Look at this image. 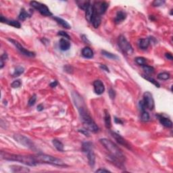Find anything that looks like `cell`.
I'll list each match as a JSON object with an SVG mask.
<instances>
[{"label": "cell", "instance_id": "obj_1", "mask_svg": "<svg viewBox=\"0 0 173 173\" xmlns=\"http://www.w3.org/2000/svg\"><path fill=\"white\" fill-rule=\"evenodd\" d=\"M72 96L75 106L80 114L81 120H82L85 129L88 131L97 133L99 131L98 126L93 120V118L91 117V116L89 115L86 105H85L82 97L76 92L72 93Z\"/></svg>", "mask_w": 173, "mask_h": 173}, {"label": "cell", "instance_id": "obj_2", "mask_svg": "<svg viewBox=\"0 0 173 173\" xmlns=\"http://www.w3.org/2000/svg\"><path fill=\"white\" fill-rule=\"evenodd\" d=\"M99 142L109 152L111 159L115 160L122 164L125 161V156L122 154V151L112 141H110V139L103 138L99 139Z\"/></svg>", "mask_w": 173, "mask_h": 173}, {"label": "cell", "instance_id": "obj_3", "mask_svg": "<svg viewBox=\"0 0 173 173\" xmlns=\"http://www.w3.org/2000/svg\"><path fill=\"white\" fill-rule=\"evenodd\" d=\"M1 157L3 160H9V161L18 162L25 164V165L30 166H35L38 164L36 158H35V156H33L18 155V154H9L1 151Z\"/></svg>", "mask_w": 173, "mask_h": 173}, {"label": "cell", "instance_id": "obj_4", "mask_svg": "<svg viewBox=\"0 0 173 173\" xmlns=\"http://www.w3.org/2000/svg\"><path fill=\"white\" fill-rule=\"evenodd\" d=\"M37 161L38 163H45L49 164L51 165H55L58 166H66V165L64 163V162L62 160L53 157L52 156L46 155V154H39L35 156Z\"/></svg>", "mask_w": 173, "mask_h": 173}, {"label": "cell", "instance_id": "obj_5", "mask_svg": "<svg viewBox=\"0 0 173 173\" xmlns=\"http://www.w3.org/2000/svg\"><path fill=\"white\" fill-rule=\"evenodd\" d=\"M83 151L87 154L89 165L93 166L95 163V156L93 150V144L91 142H85L83 143Z\"/></svg>", "mask_w": 173, "mask_h": 173}, {"label": "cell", "instance_id": "obj_6", "mask_svg": "<svg viewBox=\"0 0 173 173\" xmlns=\"http://www.w3.org/2000/svg\"><path fill=\"white\" fill-rule=\"evenodd\" d=\"M118 45L120 49L127 55H132L133 53V47L123 35H120L118 37Z\"/></svg>", "mask_w": 173, "mask_h": 173}, {"label": "cell", "instance_id": "obj_7", "mask_svg": "<svg viewBox=\"0 0 173 173\" xmlns=\"http://www.w3.org/2000/svg\"><path fill=\"white\" fill-rule=\"evenodd\" d=\"M30 5L32 6L33 8L38 10L39 13L42 14L43 16H50L52 15L51 12H50V10L47 6L45 4H43L40 3V2H37L35 1H33L30 2Z\"/></svg>", "mask_w": 173, "mask_h": 173}, {"label": "cell", "instance_id": "obj_8", "mask_svg": "<svg viewBox=\"0 0 173 173\" xmlns=\"http://www.w3.org/2000/svg\"><path fill=\"white\" fill-rule=\"evenodd\" d=\"M14 140L17 141L18 143H19L20 144H21L24 146L28 147V148H33L34 147V144L31 141V139L27 138L26 137L22 135H14Z\"/></svg>", "mask_w": 173, "mask_h": 173}, {"label": "cell", "instance_id": "obj_9", "mask_svg": "<svg viewBox=\"0 0 173 173\" xmlns=\"http://www.w3.org/2000/svg\"><path fill=\"white\" fill-rule=\"evenodd\" d=\"M93 6L95 13L101 16L102 14H105L109 6L106 1H95L93 4Z\"/></svg>", "mask_w": 173, "mask_h": 173}, {"label": "cell", "instance_id": "obj_10", "mask_svg": "<svg viewBox=\"0 0 173 173\" xmlns=\"http://www.w3.org/2000/svg\"><path fill=\"white\" fill-rule=\"evenodd\" d=\"M143 103H144L145 108H147L150 110H152L154 108L155 104H154V100L152 96V94L149 91H146L143 94Z\"/></svg>", "mask_w": 173, "mask_h": 173}, {"label": "cell", "instance_id": "obj_11", "mask_svg": "<svg viewBox=\"0 0 173 173\" xmlns=\"http://www.w3.org/2000/svg\"><path fill=\"white\" fill-rule=\"evenodd\" d=\"M8 41H10L12 44L15 45L16 48L19 50V51L21 52L23 55L28 56V57H35V53H34V52L28 51V50L25 49L24 47L22 46V45L20 44L19 42H18V41L14 40V39H8Z\"/></svg>", "mask_w": 173, "mask_h": 173}, {"label": "cell", "instance_id": "obj_12", "mask_svg": "<svg viewBox=\"0 0 173 173\" xmlns=\"http://www.w3.org/2000/svg\"><path fill=\"white\" fill-rule=\"evenodd\" d=\"M111 135L120 145H122V146L126 147L127 149H131V146H130V145H129V143L127 142L126 140H125V139L121 136V135L118 134V133H116L115 132H111Z\"/></svg>", "mask_w": 173, "mask_h": 173}, {"label": "cell", "instance_id": "obj_13", "mask_svg": "<svg viewBox=\"0 0 173 173\" xmlns=\"http://www.w3.org/2000/svg\"><path fill=\"white\" fill-rule=\"evenodd\" d=\"M94 91L97 95H101L105 91V87L103 82L100 80H96L93 82Z\"/></svg>", "mask_w": 173, "mask_h": 173}, {"label": "cell", "instance_id": "obj_14", "mask_svg": "<svg viewBox=\"0 0 173 173\" xmlns=\"http://www.w3.org/2000/svg\"><path fill=\"white\" fill-rule=\"evenodd\" d=\"M0 20H1V22L2 23H6L8 25H10V26H12L14 27H15V28H20V26H21V24L19 22L16 21V20H8L6 19L3 17V16H1V17H0Z\"/></svg>", "mask_w": 173, "mask_h": 173}, {"label": "cell", "instance_id": "obj_15", "mask_svg": "<svg viewBox=\"0 0 173 173\" xmlns=\"http://www.w3.org/2000/svg\"><path fill=\"white\" fill-rule=\"evenodd\" d=\"M158 117L159 118V120L163 126L167 128H171L172 126V122L169 118L165 117L163 115H158Z\"/></svg>", "mask_w": 173, "mask_h": 173}, {"label": "cell", "instance_id": "obj_16", "mask_svg": "<svg viewBox=\"0 0 173 173\" xmlns=\"http://www.w3.org/2000/svg\"><path fill=\"white\" fill-rule=\"evenodd\" d=\"M126 14L122 10H120L117 12L115 18H114V22L116 24H119L122 22L123 20L126 19Z\"/></svg>", "mask_w": 173, "mask_h": 173}, {"label": "cell", "instance_id": "obj_17", "mask_svg": "<svg viewBox=\"0 0 173 173\" xmlns=\"http://www.w3.org/2000/svg\"><path fill=\"white\" fill-rule=\"evenodd\" d=\"M101 16L99 15V14H96L94 12V14H93V18H92V19H91V23L93 24V26H94V28H98L100 24H101Z\"/></svg>", "mask_w": 173, "mask_h": 173}, {"label": "cell", "instance_id": "obj_18", "mask_svg": "<svg viewBox=\"0 0 173 173\" xmlns=\"http://www.w3.org/2000/svg\"><path fill=\"white\" fill-rule=\"evenodd\" d=\"M59 45H60V48L62 51H67V50L69 49L70 47V43L69 41L64 38H62L60 40Z\"/></svg>", "mask_w": 173, "mask_h": 173}, {"label": "cell", "instance_id": "obj_19", "mask_svg": "<svg viewBox=\"0 0 173 173\" xmlns=\"http://www.w3.org/2000/svg\"><path fill=\"white\" fill-rule=\"evenodd\" d=\"M93 14H94V10H93V4L91 3V5L89 6L86 11H85V18L89 22H91Z\"/></svg>", "mask_w": 173, "mask_h": 173}, {"label": "cell", "instance_id": "obj_20", "mask_svg": "<svg viewBox=\"0 0 173 173\" xmlns=\"http://www.w3.org/2000/svg\"><path fill=\"white\" fill-rule=\"evenodd\" d=\"M10 168L13 172H28L30 171L28 168L17 165H12L10 166Z\"/></svg>", "mask_w": 173, "mask_h": 173}, {"label": "cell", "instance_id": "obj_21", "mask_svg": "<svg viewBox=\"0 0 173 173\" xmlns=\"http://www.w3.org/2000/svg\"><path fill=\"white\" fill-rule=\"evenodd\" d=\"M82 56L85 58H92L93 57V51L90 47H85L82 50Z\"/></svg>", "mask_w": 173, "mask_h": 173}, {"label": "cell", "instance_id": "obj_22", "mask_svg": "<svg viewBox=\"0 0 173 173\" xmlns=\"http://www.w3.org/2000/svg\"><path fill=\"white\" fill-rule=\"evenodd\" d=\"M76 3L81 10H85V11H86L87 8H89V6L91 5V1H84V0H79V1H76Z\"/></svg>", "mask_w": 173, "mask_h": 173}, {"label": "cell", "instance_id": "obj_23", "mask_svg": "<svg viewBox=\"0 0 173 173\" xmlns=\"http://www.w3.org/2000/svg\"><path fill=\"white\" fill-rule=\"evenodd\" d=\"M53 19L55 20L60 25H61V26L63 27V28H65L66 29L71 28V26H70V25L68 24V22L66 21V20L62 19V18H59V17H56V16H54Z\"/></svg>", "mask_w": 173, "mask_h": 173}, {"label": "cell", "instance_id": "obj_24", "mask_svg": "<svg viewBox=\"0 0 173 173\" xmlns=\"http://www.w3.org/2000/svg\"><path fill=\"white\" fill-rule=\"evenodd\" d=\"M150 44V39H141L139 41V46L141 49H146L149 47Z\"/></svg>", "mask_w": 173, "mask_h": 173}, {"label": "cell", "instance_id": "obj_25", "mask_svg": "<svg viewBox=\"0 0 173 173\" xmlns=\"http://www.w3.org/2000/svg\"><path fill=\"white\" fill-rule=\"evenodd\" d=\"M104 122H105L106 127L108 129H110L112 126L111 122V117H110V113L107 110H105V116H104Z\"/></svg>", "mask_w": 173, "mask_h": 173}, {"label": "cell", "instance_id": "obj_26", "mask_svg": "<svg viewBox=\"0 0 173 173\" xmlns=\"http://www.w3.org/2000/svg\"><path fill=\"white\" fill-rule=\"evenodd\" d=\"M52 143H53V146L56 147V149L59 151H64V145L61 141L57 139H53L52 141Z\"/></svg>", "mask_w": 173, "mask_h": 173}, {"label": "cell", "instance_id": "obj_27", "mask_svg": "<svg viewBox=\"0 0 173 173\" xmlns=\"http://www.w3.org/2000/svg\"><path fill=\"white\" fill-rule=\"evenodd\" d=\"M142 77L143 79H145V80L148 81L149 82L151 83L152 84L155 85L156 87H158V88L160 87V85L159 84V83L157 82V81H156L154 79L152 78V77L149 76H148V75H146V74H142Z\"/></svg>", "mask_w": 173, "mask_h": 173}, {"label": "cell", "instance_id": "obj_28", "mask_svg": "<svg viewBox=\"0 0 173 173\" xmlns=\"http://www.w3.org/2000/svg\"><path fill=\"white\" fill-rule=\"evenodd\" d=\"M28 17H31L30 14H29L28 12L24 9V8H22L19 14V17H18L19 18V19L20 20H25Z\"/></svg>", "mask_w": 173, "mask_h": 173}, {"label": "cell", "instance_id": "obj_29", "mask_svg": "<svg viewBox=\"0 0 173 173\" xmlns=\"http://www.w3.org/2000/svg\"><path fill=\"white\" fill-rule=\"evenodd\" d=\"M170 74L167 72H161V73L158 74V78L162 81L168 80V79H170Z\"/></svg>", "mask_w": 173, "mask_h": 173}, {"label": "cell", "instance_id": "obj_30", "mask_svg": "<svg viewBox=\"0 0 173 173\" xmlns=\"http://www.w3.org/2000/svg\"><path fill=\"white\" fill-rule=\"evenodd\" d=\"M101 53L102 55L106 56V58H110V59H113V60H116L118 59V56H116L115 54H113L112 53H110V52H108L106 51H104V50H103V51H101Z\"/></svg>", "mask_w": 173, "mask_h": 173}, {"label": "cell", "instance_id": "obj_31", "mask_svg": "<svg viewBox=\"0 0 173 173\" xmlns=\"http://www.w3.org/2000/svg\"><path fill=\"white\" fill-rule=\"evenodd\" d=\"M24 72V69L23 67H22V66H18V67L16 68L15 70H14L13 73V76L16 77V76H20V75L22 74Z\"/></svg>", "mask_w": 173, "mask_h": 173}, {"label": "cell", "instance_id": "obj_32", "mask_svg": "<svg viewBox=\"0 0 173 173\" xmlns=\"http://www.w3.org/2000/svg\"><path fill=\"white\" fill-rule=\"evenodd\" d=\"M143 69L144 70L146 74H151L154 72V68L152 66H147V65H143L142 66Z\"/></svg>", "mask_w": 173, "mask_h": 173}, {"label": "cell", "instance_id": "obj_33", "mask_svg": "<svg viewBox=\"0 0 173 173\" xmlns=\"http://www.w3.org/2000/svg\"><path fill=\"white\" fill-rule=\"evenodd\" d=\"M135 62H136L139 65L143 66V65H145V63H146V59L143 57H137L135 58Z\"/></svg>", "mask_w": 173, "mask_h": 173}, {"label": "cell", "instance_id": "obj_34", "mask_svg": "<svg viewBox=\"0 0 173 173\" xmlns=\"http://www.w3.org/2000/svg\"><path fill=\"white\" fill-rule=\"evenodd\" d=\"M141 120L142 121H144V122H147L149 120V115L148 114V112L145 111H142V114H141Z\"/></svg>", "mask_w": 173, "mask_h": 173}, {"label": "cell", "instance_id": "obj_35", "mask_svg": "<svg viewBox=\"0 0 173 173\" xmlns=\"http://www.w3.org/2000/svg\"><path fill=\"white\" fill-rule=\"evenodd\" d=\"M36 100H37V96L36 95H33L32 97H31L30 99L28 100V104L29 106H32L34 105L35 104V102H36Z\"/></svg>", "mask_w": 173, "mask_h": 173}, {"label": "cell", "instance_id": "obj_36", "mask_svg": "<svg viewBox=\"0 0 173 173\" xmlns=\"http://www.w3.org/2000/svg\"><path fill=\"white\" fill-rule=\"evenodd\" d=\"M21 84H22V83H21V81H20V80H16L12 83L11 87H12V88H18V87H20Z\"/></svg>", "mask_w": 173, "mask_h": 173}, {"label": "cell", "instance_id": "obj_37", "mask_svg": "<svg viewBox=\"0 0 173 173\" xmlns=\"http://www.w3.org/2000/svg\"><path fill=\"white\" fill-rule=\"evenodd\" d=\"M165 3L164 1H162V0H156L153 2V6H155V7H158V6H161L163 5V4Z\"/></svg>", "mask_w": 173, "mask_h": 173}, {"label": "cell", "instance_id": "obj_38", "mask_svg": "<svg viewBox=\"0 0 173 173\" xmlns=\"http://www.w3.org/2000/svg\"><path fill=\"white\" fill-rule=\"evenodd\" d=\"M58 35L65 37V38H67L68 39H70V37L66 32H64V31H59L58 33Z\"/></svg>", "mask_w": 173, "mask_h": 173}, {"label": "cell", "instance_id": "obj_39", "mask_svg": "<svg viewBox=\"0 0 173 173\" xmlns=\"http://www.w3.org/2000/svg\"><path fill=\"white\" fill-rule=\"evenodd\" d=\"M108 93H109V95H110V98L114 99V97H115V96H116V93H115V91H114V89H110L109 90V92H108Z\"/></svg>", "mask_w": 173, "mask_h": 173}, {"label": "cell", "instance_id": "obj_40", "mask_svg": "<svg viewBox=\"0 0 173 173\" xmlns=\"http://www.w3.org/2000/svg\"><path fill=\"white\" fill-rule=\"evenodd\" d=\"M114 121H115L116 124H123V122H122V120L121 119H120V118H118L116 117L114 118Z\"/></svg>", "mask_w": 173, "mask_h": 173}, {"label": "cell", "instance_id": "obj_41", "mask_svg": "<svg viewBox=\"0 0 173 173\" xmlns=\"http://www.w3.org/2000/svg\"><path fill=\"white\" fill-rule=\"evenodd\" d=\"M100 68H101V69H103V70H106V72H110L109 68H108L107 67V66H106V65H104V64H101V65H100Z\"/></svg>", "mask_w": 173, "mask_h": 173}, {"label": "cell", "instance_id": "obj_42", "mask_svg": "<svg viewBox=\"0 0 173 173\" xmlns=\"http://www.w3.org/2000/svg\"><path fill=\"white\" fill-rule=\"evenodd\" d=\"M165 57L167 58L168 60H173V58H172V54L170 53H165Z\"/></svg>", "mask_w": 173, "mask_h": 173}, {"label": "cell", "instance_id": "obj_43", "mask_svg": "<svg viewBox=\"0 0 173 173\" xmlns=\"http://www.w3.org/2000/svg\"><path fill=\"white\" fill-rule=\"evenodd\" d=\"M95 172H110V170H106V169H102V168H99V169L97 170L96 171H95Z\"/></svg>", "mask_w": 173, "mask_h": 173}, {"label": "cell", "instance_id": "obj_44", "mask_svg": "<svg viewBox=\"0 0 173 173\" xmlns=\"http://www.w3.org/2000/svg\"><path fill=\"white\" fill-rule=\"evenodd\" d=\"M8 58V54L6 53H4L1 57V59L3 60V61H5V60H7Z\"/></svg>", "mask_w": 173, "mask_h": 173}, {"label": "cell", "instance_id": "obj_45", "mask_svg": "<svg viewBox=\"0 0 173 173\" xmlns=\"http://www.w3.org/2000/svg\"><path fill=\"white\" fill-rule=\"evenodd\" d=\"M58 81H55L54 82H52V83H50V87H56L58 85Z\"/></svg>", "mask_w": 173, "mask_h": 173}, {"label": "cell", "instance_id": "obj_46", "mask_svg": "<svg viewBox=\"0 0 173 173\" xmlns=\"http://www.w3.org/2000/svg\"><path fill=\"white\" fill-rule=\"evenodd\" d=\"M43 109H44V108H43L42 104H39V105L37 106V110H38V111H42Z\"/></svg>", "mask_w": 173, "mask_h": 173}, {"label": "cell", "instance_id": "obj_47", "mask_svg": "<svg viewBox=\"0 0 173 173\" xmlns=\"http://www.w3.org/2000/svg\"><path fill=\"white\" fill-rule=\"evenodd\" d=\"M4 66V61L3 60H0V68H3Z\"/></svg>", "mask_w": 173, "mask_h": 173}]
</instances>
